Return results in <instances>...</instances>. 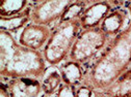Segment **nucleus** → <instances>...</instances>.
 I'll use <instances>...</instances> for the list:
<instances>
[{
  "instance_id": "f257e3e1",
  "label": "nucleus",
  "mask_w": 131,
  "mask_h": 97,
  "mask_svg": "<svg viewBox=\"0 0 131 97\" xmlns=\"http://www.w3.org/2000/svg\"><path fill=\"white\" fill-rule=\"evenodd\" d=\"M129 67H131V17L126 28L85 67L83 84L95 91H103Z\"/></svg>"
},
{
  "instance_id": "f03ea898",
  "label": "nucleus",
  "mask_w": 131,
  "mask_h": 97,
  "mask_svg": "<svg viewBox=\"0 0 131 97\" xmlns=\"http://www.w3.org/2000/svg\"><path fill=\"white\" fill-rule=\"evenodd\" d=\"M43 52L23 46L14 34L0 30V78L8 80L17 77L42 79L48 69Z\"/></svg>"
},
{
  "instance_id": "7ed1b4c3",
  "label": "nucleus",
  "mask_w": 131,
  "mask_h": 97,
  "mask_svg": "<svg viewBox=\"0 0 131 97\" xmlns=\"http://www.w3.org/2000/svg\"><path fill=\"white\" fill-rule=\"evenodd\" d=\"M82 30L79 20L57 23L43 50V56L48 66H59L69 59L73 44Z\"/></svg>"
},
{
  "instance_id": "20e7f679",
  "label": "nucleus",
  "mask_w": 131,
  "mask_h": 97,
  "mask_svg": "<svg viewBox=\"0 0 131 97\" xmlns=\"http://www.w3.org/2000/svg\"><path fill=\"white\" fill-rule=\"evenodd\" d=\"M110 39L100 27L81 30L73 44L69 60L81 64L85 68L104 51Z\"/></svg>"
},
{
  "instance_id": "39448f33",
  "label": "nucleus",
  "mask_w": 131,
  "mask_h": 97,
  "mask_svg": "<svg viewBox=\"0 0 131 97\" xmlns=\"http://www.w3.org/2000/svg\"><path fill=\"white\" fill-rule=\"evenodd\" d=\"M71 2V0H41L31 2V23L49 27L57 24Z\"/></svg>"
},
{
  "instance_id": "423d86ee",
  "label": "nucleus",
  "mask_w": 131,
  "mask_h": 97,
  "mask_svg": "<svg viewBox=\"0 0 131 97\" xmlns=\"http://www.w3.org/2000/svg\"><path fill=\"white\" fill-rule=\"evenodd\" d=\"M52 28L49 26L29 23L19 34L18 41L25 47L34 51L43 52L52 33Z\"/></svg>"
},
{
  "instance_id": "0eeeda50",
  "label": "nucleus",
  "mask_w": 131,
  "mask_h": 97,
  "mask_svg": "<svg viewBox=\"0 0 131 97\" xmlns=\"http://www.w3.org/2000/svg\"><path fill=\"white\" fill-rule=\"evenodd\" d=\"M117 4H119V1H107V0L90 1V4L79 19L82 30L100 27L102 21L112 10V8L117 6Z\"/></svg>"
},
{
  "instance_id": "6e6552de",
  "label": "nucleus",
  "mask_w": 131,
  "mask_h": 97,
  "mask_svg": "<svg viewBox=\"0 0 131 97\" xmlns=\"http://www.w3.org/2000/svg\"><path fill=\"white\" fill-rule=\"evenodd\" d=\"M130 21V14L127 8L123 5H117L106 15V18L102 21L100 29L103 33L111 40L126 28Z\"/></svg>"
},
{
  "instance_id": "1a4fd4ad",
  "label": "nucleus",
  "mask_w": 131,
  "mask_h": 97,
  "mask_svg": "<svg viewBox=\"0 0 131 97\" xmlns=\"http://www.w3.org/2000/svg\"><path fill=\"white\" fill-rule=\"evenodd\" d=\"M7 85L10 97H42V79L35 77H17L3 80Z\"/></svg>"
},
{
  "instance_id": "9d476101",
  "label": "nucleus",
  "mask_w": 131,
  "mask_h": 97,
  "mask_svg": "<svg viewBox=\"0 0 131 97\" xmlns=\"http://www.w3.org/2000/svg\"><path fill=\"white\" fill-rule=\"evenodd\" d=\"M57 68L61 74L63 84L76 88L84 83L85 68L81 64L68 59L57 66Z\"/></svg>"
},
{
  "instance_id": "9b49d317",
  "label": "nucleus",
  "mask_w": 131,
  "mask_h": 97,
  "mask_svg": "<svg viewBox=\"0 0 131 97\" xmlns=\"http://www.w3.org/2000/svg\"><path fill=\"white\" fill-rule=\"evenodd\" d=\"M102 92L107 97H131V67Z\"/></svg>"
},
{
  "instance_id": "f8f14e48",
  "label": "nucleus",
  "mask_w": 131,
  "mask_h": 97,
  "mask_svg": "<svg viewBox=\"0 0 131 97\" xmlns=\"http://www.w3.org/2000/svg\"><path fill=\"white\" fill-rule=\"evenodd\" d=\"M62 84V77L58 68L55 66H49L44 77L42 78L43 94L49 97H54Z\"/></svg>"
},
{
  "instance_id": "ddd939ff",
  "label": "nucleus",
  "mask_w": 131,
  "mask_h": 97,
  "mask_svg": "<svg viewBox=\"0 0 131 97\" xmlns=\"http://www.w3.org/2000/svg\"><path fill=\"white\" fill-rule=\"evenodd\" d=\"M30 9H31V4L28 9H26L24 12L21 14L15 15L12 18H6V19H0V30H3L6 32L14 34L19 30H23L29 23H31V18H30Z\"/></svg>"
},
{
  "instance_id": "4468645a",
  "label": "nucleus",
  "mask_w": 131,
  "mask_h": 97,
  "mask_svg": "<svg viewBox=\"0 0 131 97\" xmlns=\"http://www.w3.org/2000/svg\"><path fill=\"white\" fill-rule=\"evenodd\" d=\"M28 0H0V19L12 18L21 14L30 7Z\"/></svg>"
},
{
  "instance_id": "2eb2a0df",
  "label": "nucleus",
  "mask_w": 131,
  "mask_h": 97,
  "mask_svg": "<svg viewBox=\"0 0 131 97\" xmlns=\"http://www.w3.org/2000/svg\"><path fill=\"white\" fill-rule=\"evenodd\" d=\"M89 4H90V1H81V0L72 1L70 3V5L67 7V9L64 10L62 17H61V19L58 23L79 20Z\"/></svg>"
},
{
  "instance_id": "dca6fc26",
  "label": "nucleus",
  "mask_w": 131,
  "mask_h": 97,
  "mask_svg": "<svg viewBox=\"0 0 131 97\" xmlns=\"http://www.w3.org/2000/svg\"><path fill=\"white\" fill-rule=\"evenodd\" d=\"M54 97H76V88L62 84L57 90Z\"/></svg>"
},
{
  "instance_id": "f3484780",
  "label": "nucleus",
  "mask_w": 131,
  "mask_h": 97,
  "mask_svg": "<svg viewBox=\"0 0 131 97\" xmlns=\"http://www.w3.org/2000/svg\"><path fill=\"white\" fill-rule=\"evenodd\" d=\"M96 91L86 84L76 87V97H95Z\"/></svg>"
},
{
  "instance_id": "a211bd4d",
  "label": "nucleus",
  "mask_w": 131,
  "mask_h": 97,
  "mask_svg": "<svg viewBox=\"0 0 131 97\" xmlns=\"http://www.w3.org/2000/svg\"><path fill=\"white\" fill-rule=\"evenodd\" d=\"M0 97H10L7 85L3 80H1V83H0Z\"/></svg>"
},
{
  "instance_id": "6ab92c4d",
  "label": "nucleus",
  "mask_w": 131,
  "mask_h": 97,
  "mask_svg": "<svg viewBox=\"0 0 131 97\" xmlns=\"http://www.w3.org/2000/svg\"><path fill=\"white\" fill-rule=\"evenodd\" d=\"M124 4L123 5L125 8H127V10L129 11V14H130V17H131V1H124Z\"/></svg>"
},
{
  "instance_id": "aec40b11",
  "label": "nucleus",
  "mask_w": 131,
  "mask_h": 97,
  "mask_svg": "<svg viewBox=\"0 0 131 97\" xmlns=\"http://www.w3.org/2000/svg\"><path fill=\"white\" fill-rule=\"evenodd\" d=\"M95 97H107V96H106L102 91H96Z\"/></svg>"
},
{
  "instance_id": "412c9836",
  "label": "nucleus",
  "mask_w": 131,
  "mask_h": 97,
  "mask_svg": "<svg viewBox=\"0 0 131 97\" xmlns=\"http://www.w3.org/2000/svg\"><path fill=\"white\" fill-rule=\"evenodd\" d=\"M42 97H49V96H46V95H43Z\"/></svg>"
}]
</instances>
